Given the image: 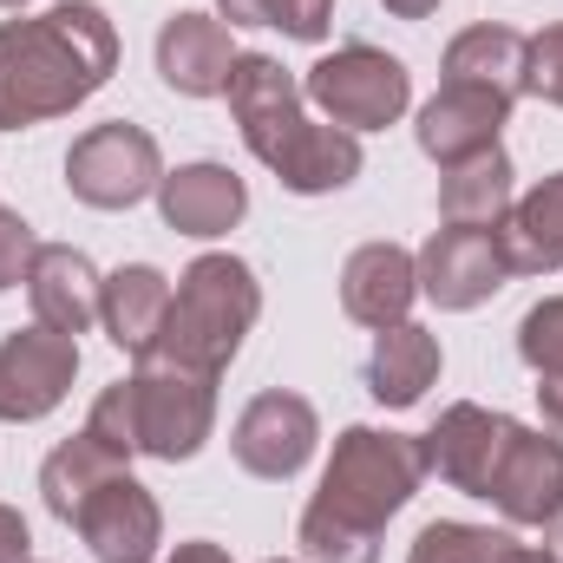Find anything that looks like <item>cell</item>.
Instances as JSON below:
<instances>
[{
    "label": "cell",
    "mask_w": 563,
    "mask_h": 563,
    "mask_svg": "<svg viewBox=\"0 0 563 563\" xmlns=\"http://www.w3.org/2000/svg\"><path fill=\"white\" fill-rule=\"evenodd\" d=\"M492 236H498V256H505L511 276H551V269H563V170L544 177L538 190H525Z\"/></svg>",
    "instance_id": "obj_19"
},
{
    "label": "cell",
    "mask_w": 563,
    "mask_h": 563,
    "mask_svg": "<svg viewBox=\"0 0 563 563\" xmlns=\"http://www.w3.org/2000/svg\"><path fill=\"white\" fill-rule=\"evenodd\" d=\"M269 563H288V558H269Z\"/></svg>",
    "instance_id": "obj_38"
},
{
    "label": "cell",
    "mask_w": 563,
    "mask_h": 563,
    "mask_svg": "<svg viewBox=\"0 0 563 563\" xmlns=\"http://www.w3.org/2000/svg\"><path fill=\"white\" fill-rule=\"evenodd\" d=\"M439 0H387V13H400V20H426Z\"/></svg>",
    "instance_id": "obj_36"
},
{
    "label": "cell",
    "mask_w": 563,
    "mask_h": 563,
    "mask_svg": "<svg viewBox=\"0 0 563 563\" xmlns=\"http://www.w3.org/2000/svg\"><path fill=\"white\" fill-rule=\"evenodd\" d=\"M256 314H263V288L243 256H197L170 288V314H164V334L151 354L223 380V367L236 361Z\"/></svg>",
    "instance_id": "obj_4"
},
{
    "label": "cell",
    "mask_w": 563,
    "mask_h": 563,
    "mask_svg": "<svg viewBox=\"0 0 563 563\" xmlns=\"http://www.w3.org/2000/svg\"><path fill=\"white\" fill-rule=\"evenodd\" d=\"M301 563H380V531L334 518L328 505L301 511Z\"/></svg>",
    "instance_id": "obj_25"
},
{
    "label": "cell",
    "mask_w": 563,
    "mask_h": 563,
    "mask_svg": "<svg viewBox=\"0 0 563 563\" xmlns=\"http://www.w3.org/2000/svg\"><path fill=\"white\" fill-rule=\"evenodd\" d=\"M525 59H531V40L518 26H465L452 46H445V86H485L498 99H525Z\"/></svg>",
    "instance_id": "obj_22"
},
{
    "label": "cell",
    "mask_w": 563,
    "mask_h": 563,
    "mask_svg": "<svg viewBox=\"0 0 563 563\" xmlns=\"http://www.w3.org/2000/svg\"><path fill=\"white\" fill-rule=\"evenodd\" d=\"M99 295H106V276L92 269L86 250H73V243H40V250H33L26 301H33V321H40V328L79 341V334L99 321Z\"/></svg>",
    "instance_id": "obj_16"
},
{
    "label": "cell",
    "mask_w": 563,
    "mask_h": 563,
    "mask_svg": "<svg viewBox=\"0 0 563 563\" xmlns=\"http://www.w3.org/2000/svg\"><path fill=\"white\" fill-rule=\"evenodd\" d=\"M511 203H518V184H511L505 151H478V157L452 164L439 184V223H452V230H498Z\"/></svg>",
    "instance_id": "obj_23"
},
{
    "label": "cell",
    "mask_w": 563,
    "mask_h": 563,
    "mask_svg": "<svg viewBox=\"0 0 563 563\" xmlns=\"http://www.w3.org/2000/svg\"><path fill=\"white\" fill-rule=\"evenodd\" d=\"M505 119H511V99H498V92H485V86H439L432 99L420 106V151L439 164V170H452V164H465V157H478V151H498V132H505Z\"/></svg>",
    "instance_id": "obj_13"
},
{
    "label": "cell",
    "mask_w": 563,
    "mask_h": 563,
    "mask_svg": "<svg viewBox=\"0 0 563 563\" xmlns=\"http://www.w3.org/2000/svg\"><path fill=\"white\" fill-rule=\"evenodd\" d=\"M505 563H563V558H558V551H544V544H511Z\"/></svg>",
    "instance_id": "obj_35"
},
{
    "label": "cell",
    "mask_w": 563,
    "mask_h": 563,
    "mask_svg": "<svg viewBox=\"0 0 563 563\" xmlns=\"http://www.w3.org/2000/svg\"><path fill=\"white\" fill-rule=\"evenodd\" d=\"M230 66H236L230 20H217V13H170L157 26V73H164L170 92L217 99V92H230Z\"/></svg>",
    "instance_id": "obj_15"
},
{
    "label": "cell",
    "mask_w": 563,
    "mask_h": 563,
    "mask_svg": "<svg viewBox=\"0 0 563 563\" xmlns=\"http://www.w3.org/2000/svg\"><path fill=\"white\" fill-rule=\"evenodd\" d=\"M217 13L230 26H269V0H217Z\"/></svg>",
    "instance_id": "obj_32"
},
{
    "label": "cell",
    "mask_w": 563,
    "mask_h": 563,
    "mask_svg": "<svg viewBox=\"0 0 563 563\" xmlns=\"http://www.w3.org/2000/svg\"><path fill=\"white\" fill-rule=\"evenodd\" d=\"M518 439V420L511 413H492V407H472V400H459V407H445L439 426L426 432V478H439V485H452V492H465V498H485L492 492V478H498V465H505V445Z\"/></svg>",
    "instance_id": "obj_8"
},
{
    "label": "cell",
    "mask_w": 563,
    "mask_h": 563,
    "mask_svg": "<svg viewBox=\"0 0 563 563\" xmlns=\"http://www.w3.org/2000/svg\"><path fill=\"white\" fill-rule=\"evenodd\" d=\"M485 498L511 525H558L563 518V439L518 426V439L505 445V465H498Z\"/></svg>",
    "instance_id": "obj_14"
},
{
    "label": "cell",
    "mask_w": 563,
    "mask_h": 563,
    "mask_svg": "<svg viewBox=\"0 0 563 563\" xmlns=\"http://www.w3.org/2000/svg\"><path fill=\"white\" fill-rule=\"evenodd\" d=\"M511 538L492 531V525H459V518H439L413 538L407 563H505Z\"/></svg>",
    "instance_id": "obj_26"
},
{
    "label": "cell",
    "mask_w": 563,
    "mask_h": 563,
    "mask_svg": "<svg viewBox=\"0 0 563 563\" xmlns=\"http://www.w3.org/2000/svg\"><path fill=\"white\" fill-rule=\"evenodd\" d=\"M73 531L86 538V551L99 563H151L164 544V511L132 472H119L106 492H92L73 518Z\"/></svg>",
    "instance_id": "obj_11"
},
{
    "label": "cell",
    "mask_w": 563,
    "mask_h": 563,
    "mask_svg": "<svg viewBox=\"0 0 563 563\" xmlns=\"http://www.w3.org/2000/svg\"><path fill=\"white\" fill-rule=\"evenodd\" d=\"M164 314H170V282L157 276L151 263H132V269L106 276L99 321H106V334H112L119 354L144 361V354L157 347V334H164Z\"/></svg>",
    "instance_id": "obj_21"
},
{
    "label": "cell",
    "mask_w": 563,
    "mask_h": 563,
    "mask_svg": "<svg viewBox=\"0 0 563 563\" xmlns=\"http://www.w3.org/2000/svg\"><path fill=\"white\" fill-rule=\"evenodd\" d=\"M112 66L119 33L99 0H59L40 20H0V132H26L86 106Z\"/></svg>",
    "instance_id": "obj_1"
},
{
    "label": "cell",
    "mask_w": 563,
    "mask_h": 563,
    "mask_svg": "<svg viewBox=\"0 0 563 563\" xmlns=\"http://www.w3.org/2000/svg\"><path fill=\"white\" fill-rule=\"evenodd\" d=\"M73 374H79V341L73 334H53V328H13L0 341V420L26 426L46 420L66 394H73Z\"/></svg>",
    "instance_id": "obj_9"
},
{
    "label": "cell",
    "mask_w": 563,
    "mask_h": 563,
    "mask_svg": "<svg viewBox=\"0 0 563 563\" xmlns=\"http://www.w3.org/2000/svg\"><path fill=\"white\" fill-rule=\"evenodd\" d=\"M132 459H119L106 439H92V432H79V439H66V445H53L46 452V465H40V492H46V511L53 518H79V505L92 498V492H106L119 472H125Z\"/></svg>",
    "instance_id": "obj_24"
},
{
    "label": "cell",
    "mask_w": 563,
    "mask_h": 563,
    "mask_svg": "<svg viewBox=\"0 0 563 563\" xmlns=\"http://www.w3.org/2000/svg\"><path fill=\"white\" fill-rule=\"evenodd\" d=\"M0 563H33V531L13 505H0Z\"/></svg>",
    "instance_id": "obj_31"
},
{
    "label": "cell",
    "mask_w": 563,
    "mask_h": 563,
    "mask_svg": "<svg viewBox=\"0 0 563 563\" xmlns=\"http://www.w3.org/2000/svg\"><path fill=\"white\" fill-rule=\"evenodd\" d=\"M426 485V445L413 432H380V426H347L334 439V459L321 472L314 505H328L347 525L380 531L413 492Z\"/></svg>",
    "instance_id": "obj_5"
},
{
    "label": "cell",
    "mask_w": 563,
    "mask_h": 563,
    "mask_svg": "<svg viewBox=\"0 0 563 563\" xmlns=\"http://www.w3.org/2000/svg\"><path fill=\"white\" fill-rule=\"evenodd\" d=\"M301 99L328 119V125H341V132H387L400 112H407V99H413V73L394 59V53H380V46H341V53H328V59H314L308 66V79H301Z\"/></svg>",
    "instance_id": "obj_6"
},
{
    "label": "cell",
    "mask_w": 563,
    "mask_h": 563,
    "mask_svg": "<svg viewBox=\"0 0 563 563\" xmlns=\"http://www.w3.org/2000/svg\"><path fill=\"white\" fill-rule=\"evenodd\" d=\"M328 20H334V0H269V26H282L288 40H328Z\"/></svg>",
    "instance_id": "obj_30"
},
{
    "label": "cell",
    "mask_w": 563,
    "mask_h": 563,
    "mask_svg": "<svg viewBox=\"0 0 563 563\" xmlns=\"http://www.w3.org/2000/svg\"><path fill=\"white\" fill-rule=\"evenodd\" d=\"M538 407H544V432L563 439V380H544V387H538Z\"/></svg>",
    "instance_id": "obj_34"
},
{
    "label": "cell",
    "mask_w": 563,
    "mask_h": 563,
    "mask_svg": "<svg viewBox=\"0 0 563 563\" xmlns=\"http://www.w3.org/2000/svg\"><path fill=\"white\" fill-rule=\"evenodd\" d=\"M518 354H525V367H538L544 380H563V295L538 301V308L518 321Z\"/></svg>",
    "instance_id": "obj_27"
},
{
    "label": "cell",
    "mask_w": 563,
    "mask_h": 563,
    "mask_svg": "<svg viewBox=\"0 0 563 563\" xmlns=\"http://www.w3.org/2000/svg\"><path fill=\"white\" fill-rule=\"evenodd\" d=\"M0 7H7V13H13V7H26V0H0Z\"/></svg>",
    "instance_id": "obj_37"
},
{
    "label": "cell",
    "mask_w": 563,
    "mask_h": 563,
    "mask_svg": "<svg viewBox=\"0 0 563 563\" xmlns=\"http://www.w3.org/2000/svg\"><path fill=\"white\" fill-rule=\"evenodd\" d=\"M432 380H439V334H426L420 321H394V328L374 334L367 394L380 407H420Z\"/></svg>",
    "instance_id": "obj_20"
},
{
    "label": "cell",
    "mask_w": 563,
    "mask_h": 563,
    "mask_svg": "<svg viewBox=\"0 0 563 563\" xmlns=\"http://www.w3.org/2000/svg\"><path fill=\"white\" fill-rule=\"evenodd\" d=\"M33 250H40L33 223H26L20 210H0V288H20V282H26V269H33Z\"/></svg>",
    "instance_id": "obj_29"
},
{
    "label": "cell",
    "mask_w": 563,
    "mask_h": 563,
    "mask_svg": "<svg viewBox=\"0 0 563 563\" xmlns=\"http://www.w3.org/2000/svg\"><path fill=\"white\" fill-rule=\"evenodd\" d=\"M525 92H538L544 106H563V26H544V33H531Z\"/></svg>",
    "instance_id": "obj_28"
},
{
    "label": "cell",
    "mask_w": 563,
    "mask_h": 563,
    "mask_svg": "<svg viewBox=\"0 0 563 563\" xmlns=\"http://www.w3.org/2000/svg\"><path fill=\"white\" fill-rule=\"evenodd\" d=\"M157 210L177 236H230L250 210V190L230 164H177L157 184Z\"/></svg>",
    "instance_id": "obj_18"
},
{
    "label": "cell",
    "mask_w": 563,
    "mask_h": 563,
    "mask_svg": "<svg viewBox=\"0 0 563 563\" xmlns=\"http://www.w3.org/2000/svg\"><path fill=\"white\" fill-rule=\"evenodd\" d=\"M413 263H420V295H432V301L452 308V314L492 301V295L511 282V269H505L492 230H452V223H445Z\"/></svg>",
    "instance_id": "obj_12"
},
{
    "label": "cell",
    "mask_w": 563,
    "mask_h": 563,
    "mask_svg": "<svg viewBox=\"0 0 563 563\" xmlns=\"http://www.w3.org/2000/svg\"><path fill=\"white\" fill-rule=\"evenodd\" d=\"M413 295H420V263L400 243H361L341 263V308H347V321H361L374 334L407 321Z\"/></svg>",
    "instance_id": "obj_17"
},
{
    "label": "cell",
    "mask_w": 563,
    "mask_h": 563,
    "mask_svg": "<svg viewBox=\"0 0 563 563\" xmlns=\"http://www.w3.org/2000/svg\"><path fill=\"white\" fill-rule=\"evenodd\" d=\"M314 445H321V420H314V407L301 400V394H256L250 407H243V420L230 432V452H236V465L250 472V478H295L308 459H314Z\"/></svg>",
    "instance_id": "obj_10"
},
{
    "label": "cell",
    "mask_w": 563,
    "mask_h": 563,
    "mask_svg": "<svg viewBox=\"0 0 563 563\" xmlns=\"http://www.w3.org/2000/svg\"><path fill=\"white\" fill-rule=\"evenodd\" d=\"M164 563H230V551H223V544H210V538H190V544H177Z\"/></svg>",
    "instance_id": "obj_33"
},
{
    "label": "cell",
    "mask_w": 563,
    "mask_h": 563,
    "mask_svg": "<svg viewBox=\"0 0 563 563\" xmlns=\"http://www.w3.org/2000/svg\"><path fill=\"white\" fill-rule=\"evenodd\" d=\"M230 112L243 125V144L282 177L295 197H328L361 177V139L341 125H314L301 112L295 73L269 53H236L230 66Z\"/></svg>",
    "instance_id": "obj_2"
},
{
    "label": "cell",
    "mask_w": 563,
    "mask_h": 563,
    "mask_svg": "<svg viewBox=\"0 0 563 563\" xmlns=\"http://www.w3.org/2000/svg\"><path fill=\"white\" fill-rule=\"evenodd\" d=\"M217 426V380L197 374V367H177V361H157L144 354L132 380H112L99 400H92V420L86 432L106 439L119 459H197L203 439Z\"/></svg>",
    "instance_id": "obj_3"
},
{
    "label": "cell",
    "mask_w": 563,
    "mask_h": 563,
    "mask_svg": "<svg viewBox=\"0 0 563 563\" xmlns=\"http://www.w3.org/2000/svg\"><path fill=\"white\" fill-rule=\"evenodd\" d=\"M66 184L79 203L92 210H132L144 203L157 184H164V157H157V139L144 125H92L86 139L66 151Z\"/></svg>",
    "instance_id": "obj_7"
}]
</instances>
